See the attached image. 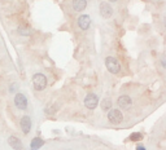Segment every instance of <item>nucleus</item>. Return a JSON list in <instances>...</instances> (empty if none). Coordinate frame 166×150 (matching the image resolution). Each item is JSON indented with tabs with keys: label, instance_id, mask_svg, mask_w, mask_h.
<instances>
[{
	"label": "nucleus",
	"instance_id": "a211bd4d",
	"mask_svg": "<svg viewBox=\"0 0 166 150\" xmlns=\"http://www.w3.org/2000/svg\"><path fill=\"white\" fill-rule=\"evenodd\" d=\"M164 25H165V27H166V18L164 20Z\"/></svg>",
	"mask_w": 166,
	"mask_h": 150
},
{
	"label": "nucleus",
	"instance_id": "f257e3e1",
	"mask_svg": "<svg viewBox=\"0 0 166 150\" xmlns=\"http://www.w3.org/2000/svg\"><path fill=\"white\" fill-rule=\"evenodd\" d=\"M32 86L37 91H43L47 87V78L43 74H35L32 76Z\"/></svg>",
	"mask_w": 166,
	"mask_h": 150
},
{
	"label": "nucleus",
	"instance_id": "f8f14e48",
	"mask_svg": "<svg viewBox=\"0 0 166 150\" xmlns=\"http://www.w3.org/2000/svg\"><path fill=\"white\" fill-rule=\"evenodd\" d=\"M43 145H44V141L42 140L40 137H35V139L31 141V149L32 150H38L39 148H42Z\"/></svg>",
	"mask_w": 166,
	"mask_h": 150
},
{
	"label": "nucleus",
	"instance_id": "6ab92c4d",
	"mask_svg": "<svg viewBox=\"0 0 166 150\" xmlns=\"http://www.w3.org/2000/svg\"><path fill=\"white\" fill-rule=\"evenodd\" d=\"M109 1H112V3H114V1H117V0H109Z\"/></svg>",
	"mask_w": 166,
	"mask_h": 150
},
{
	"label": "nucleus",
	"instance_id": "dca6fc26",
	"mask_svg": "<svg viewBox=\"0 0 166 150\" xmlns=\"http://www.w3.org/2000/svg\"><path fill=\"white\" fill-rule=\"evenodd\" d=\"M161 65L166 69V56H162V57H161Z\"/></svg>",
	"mask_w": 166,
	"mask_h": 150
},
{
	"label": "nucleus",
	"instance_id": "6e6552de",
	"mask_svg": "<svg viewBox=\"0 0 166 150\" xmlns=\"http://www.w3.org/2000/svg\"><path fill=\"white\" fill-rule=\"evenodd\" d=\"M8 144H9V146L14 150H22L23 149L22 141H21L17 136H14V135L9 136V139H8Z\"/></svg>",
	"mask_w": 166,
	"mask_h": 150
},
{
	"label": "nucleus",
	"instance_id": "9d476101",
	"mask_svg": "<svg viewBox=\"0 0 166 150\" xmlns=\"http://www.w3.org/2000/svg\"><path fill=\"white\" fill-rule=\"evenodd\" d=\"M90 25H91V18L87 14H83V16H81L78 18V26L82 30H87L90 27Z\"/></svg>",
	"mask_w": 166,
	"mask_h": 150
},
{
	"label": "nucleus",
	"instance_id": "aec40b11",
	"mask_svg": "<svg viewBox=\"0 0 166 150\" xmlns=\"http://www.w3.org/2000/svg\"><path fill=\"white\" fill-rule=\"evenodd\" d=\"M66 150H69V149H66Z\"/></svg>",
	"mask_w": 166,
	"mask_h": 150
},
{
	"label": "nucleus",
	"instance_id": "1a4fd4ad",
	"mask_svg": "<svg viewBox=\"0 0 166 150\" xmlns=\"http://www.w3.org/2000/svg\"><path fill=\"white\" fill-rule=\"evenodd\" d=\"M100 14L104 18H109L113 14V8L110 7L108 3H101L100 4Z\"/></svg>",
	"mask_w": 166,
	"mask_h": 150
},
{
	"label": "nucleus",
	"instance_id": "f03ea898",
	"mask_svg": "<svg viewBox=\"0 0 166 150\" xmlns=\"http://www.w3.org/2000/svg\"><path fill=\"white\" fill-rule=\"evenodd\" d=\"M105 66H107L108 71L112 74H117L119 71V64L114 57H107V60H105Z\"/></svg>",
	"mask_w": 166,
	"mask_h": 150
},
{
	"label": "nucleus",
	"instance_id": "ddd939ff",
	"mask_svg": "<svg viewBox=\"0 0 166 150\" xmlns=\"http://www.w3.org/2000/svg\"><path fill=\"white\" fill-rule=\"evenodd\" d=\"M17 31H18V34H20V35H23V36H26V35H31V30H30L28 26H23V25L18 26Z\"/></svg>",
	"mask_w": 166,
	"mask_h": 150
},
{
	"label": "nucleus",
	"instance_id": "423d86ee",
	"mask_svg": "<svg viewBox=\"0 0 166 150\" xmlns=\"http://www.w3.org/2000/svg\"><path fill=\"white\" fill-rule=\"evenodd\" d=\"M20 125H21V130L25 135H28L30 130H31V119H30L29 115H23L20 121Z\"/></svg>",
	"mask_w": 166,
	"mask_h": 150
},
{
	"label": "nucleus",
	"instance_id": "20e7f679",
	"mask_svg": "<svg viewBox=\"0 0 166 150\" xmlns=\"http://www.w3.org/2000/svg\"><path fill=\"white\" fill-rule=\"evenodd\" d=\"M14 105L17 106V109L26 110V107H28V98H26V96L22 93H17L14 96Z\"/></svg>",
	"mask_w": 166,
	"mask_h": 150
},
{
	"label": "nucleus",
	"instance_id": "f3484780",
	"mask_svg": "<svg viewBox=\"0 0 166 150\" xmlns=\"http://www.w3.org/2000/svg\"><path fill=\"white\" fill-rule=\"evenodd\" d=\"M136 150H146V148H144V146H138Z\"/></svg>",
	"mask_w": 166,
	"mask_h": 150
},
{
	"label": "nucleus",
	"instance_id": "0eeeda50",
	"mask_svg": "<svg viewBox=\"0 0 166 150\" xmlns=\"http://www.w3.org/2000/svg\"><path fill=\"white\" fill-rule=\"evenodd\" d=\"M117 104H118V106L121 107V109L127 110V109H130V107H131L132 101H131V98H130V96L123 95V96H119V98H118V101H117Z\"/></svg>",
	"mask_w": 166,
	"mask_h": 150
},
{
	"label": "nucleus",
	"instance_id": "9b49d317",
	"mask_svg": "<svg viewBox=\"0 0 166 150\" xmlns=\"http://www.w3.org/2000/svg\"><path fill=\"white\" fill-rule=\"evenodd\" d=\"M73 9L75 12H82L87 7V0H73Z\"/></svg>",
	"mask_w": 166,
	"mask_h": 150
},
{
	"label": "nucleus",
	"instance_id": "7ed1b4c3",
	"mask_svg": "<svg viewBox=\"0 0 166 150\" xmlns=\"http://www.w3.org/2000/svg\"><path fill=\"white\" fill-rule=\"evenodd\" d=\"M108 119H109V122L113 123V124H119V123H122V121H123V115L119 110L112 109L108 113Z\"/></svg>",
	"mask_w": 166,
	"mask_h": 150
},
{
	"label": "nucleus",
	"instance_id": "2eb2a0df",
	"mask_svg": "<svg viewBox=\"0 0 166 150\" xmlns=\"http://www.w3.org/2000/svg\"><path fill=\"white\" fill-rule=\"evenodd\" d=\"M130 137H131V140H132V141H138V140H140V139H141V135H140V133H132Z\"/></svg>",
	"mask_w": 166,
	"mask_h": 150
},
{
	"label": "nucleus",
	"instance_id": "39448f33",
	"mask_svg": "<svg viewBox=\"0 0 166 150\" xmlns=\"http://www.w3.org/2000/svg\"><path fill=\"white\" fill-rule=\"evenodd\" d=\"M97 104H99V98H97V96L96 95H88L86 98H84V105H86V107L87 109H90V110H93L96 106H97Z\"/></svg>",
	"mask_w": 166,
	"mask_h": 150
},
{
	"label": "nucleus",
	"instance_id": "4468645a",
	"mask_svg": "<svg viewBox=\"0 0 166 150\" xmlns=\"http://www.w3.org/2000/svg\"><path fill=\"white\" fill-rule=\"evenodd\" d=\"M110 107H112V100L110 98H104L101 101V109L104 111H107V110H110Z\"/></svg>",
	"mask_w": 166,
	"mask_h": 150
}]
</instances>
